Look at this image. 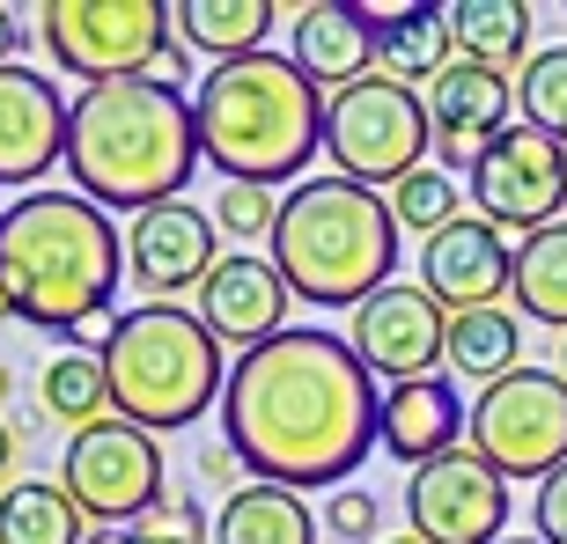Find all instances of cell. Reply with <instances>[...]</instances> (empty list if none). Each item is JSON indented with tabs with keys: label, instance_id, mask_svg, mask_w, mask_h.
Listing matches in <instances>:
<instances>
[{
	"label": "cell",
	"instance_id": "obj_1",
	"mask_svg": "<svg viewBox=\"0 0 567 544\" xmlns=\"http://www.w3.org/2000/svg\"><path fill=\"white\" fill-rule=\"evenodd\" d=\"M221 449L251 471V485L339 493L377 449V376L339 332L288 324L280 338L229 360Z\"/></svg>",
	"mask_w": 567,
	"mask_h": 544
},
{
	"label": "cell",
	"instance_id": "obj_2",
	"mask_svg": "<svg viewBox=\"0 0 567 544\" xmlns=\"http://www.w3.org/2000/svg\"><path fill=\"white\" fill-rule=\"evenodd\" d=\"M126 236L82 191H22L0 207V302L44 338L111 332Z\"/></svg>",
	"mask_w": 567,
	"mask_h": 544
},
{
	"label": "cell",
	"instance_id": "obj_3",
	"mask_svg": "<svg viewBox=\"0 0 567 544\" xmlns=\"http://www.w3.org/2000/svg\"><path fill=\"white\" fill-rule=\"evenodd\" d=\"M60 169L74 177L82 199L104 213H147L185 199L199 169V126L192 96L133 74V82H96L66 104V155Z\"/></svg>",
	"mask_w": 567,
	"mask_h": 544
},
{
	"label": "cell",
	"instance_id": "obj_4",
	"mask_svg": "<svg viewBox=\"0 0 567 544\" xmlns=\"http://www.w3.org/2000/svg\"><path fill=\"white\" fill-rule=\"evenodd\" d=\"M199 155L221 169V185H288L324 147V88L288 60V52H251V60L214 66L192 96Z\"/></svg>",
	"mask_w": 567,
	"mask_h": 544
},
{
	"label": "cell",
	"instance_id": "obj_5",
	"mask_svg": "<svg viewBox=\"0 0 567 544\" xmlns=\"http://www.w3.org/2000/svg\"><path fill=\"white\" fill-rule=\"evenodd\" d=\"M399 213L369 185L310 177L280 199L274 221V272L310 310H361L399 272Z\"/></svg>",
	"mask_w": 567,
	"mask_h": 544
},
{
	"label": "cell",
	"instance_id": "obj_6",
	"mask_svg": "<svg viewBox=\"0 0 567 544\" xmlns=\"http://www.w3.org/2000/svg\"><path fill=\"white\" fill-rule=\"evenodd\" d=\"M96 360L111 383V419H126L141 435L192 427L207 405H221V383H229L221 338L199 324V310H177V302L118 310L111 332L96 338Z\"/></svg>",
	"mask_w": 567,
	"mask_h": 544
},
{
	"label": "cell",
	"instance_id": "obj_7",
	"mask_svg": "<svg viewBox=\"0 0 567 544\" xmlns=\"http://www.w3.org/2000/svg\"><path fill=\"white\" fill-rule=\"evenodd\" d=\"M427 147H435V133H427L421 88L361 74L324 96V155L339 163L347 185H405L413 169H427Z\"/></svg>",
	"mask_w": 567,
	"mask_h": 544
},
{
	"label": "cell",
	"instance_id": "obj_8",
	"mask_svg": "<svg viewBox=\"0 0 567 544\" xmlns=\"http://www.w3.org/2000/svg\"><path fill=\"white\" fill-rule=\"evenodd\" d=\"M38 38L52 52V66L60 74H82L89 88L133 82V74H147L177 44L163 0H44Z\"/></svg>",
	"mask_w": 567,
	"mask_h": 544
},
{
	"label": "cell",
	"instance_id": "obj_9",
	"mask_svg": "<svg viewBox=\"0 0 567 544\" xmlns=\"http://www.w3.org/2000/svg\"><path fill=\"white\" fill-rule=\"evenodd\" d=\"M472 457H486L502 479H553L567 463V376L560 368H516L486 383L464 412Z\"/></svg>",
	"mask_w": 567,
	"mask_h": 544
},
{
	"label": "cell",
	"instance_id": "obj_10",
	"mask_svg": "<svg viewBox=\"0 0 567 544\" xmlns=\"http://www.w3.org/2000/svg\"><path fill=\"white\" fill-rule=\"evenodd\" d=\"M60 493L104 530H133L147 508L163 501V441L126 427V419H96L66 441L60 457Z\"/></svg>",
	"mask_w": 567,
	"mask_h": 544
},
{
	"label": "cell",
	"instance_id": "obj_11",
	"mask_svg": "<svg viewBox=\"0 0 567 544\" xmlns=\"http://www.w3.org/2000/svg\"><path fill=\"white\" fill-rule=\"evenodd\" d=\"M472 199H480V221H494V229H524V236L553 229L560 207H567V147L553 140V133L516 118V126L480 155Z\"/></svg>",
	"mask_w": 567,
	"mask_h": 544
},
{
	"label": "cell",
	"instance_id": "obj_12",
	"mask_svg": "<svg viewBox=\"0 0 567 544\" xmlns=\"http://www.w3.org/2000/svg\"><path fill=\"white\" fill-rule=\"evenodd\" d=\"M405 523L421 544H502L508 479L472 449H450L405 479Z\"/></svg>",
	"mask_w": 567,
	"mask_h": 544
},
{
	"label": "cell",
	"instance_id": "obj_13",
	"mask_svg": "<svg viewBox=\"0 0 567 544\" xmlns=\"http://www.w3.org/2000/svg\"><path fill=\"white\" fill-rule=\"evenodd\" d=\"M442 338H450V310H435V302H427L421 280H391V287L369 294V302L354 310V324H347L354 360L369 368V376H383V383H421V376H435Z\"/></svg>",
	"mask_w": 567,
	"mask_h": 544
},
{
	"label": "cell",
	"instance_id": "obj_14",
	"mask_svg": "<svg viewBox=\"0 0 567 544\" xmlns=\"http://www.w3.org/2000/svg\"><path fill=\"white\" fill-rule=\"evenodd\" d=\"M516 126V88L508 74H486V66L450 60L427 82V133H435V163H457L464 177L480 169V155L502 133Z\"/></svg>",
	"mask_w": 567,
	"mask_h": 544
},
{
	"label": "cell",
	"instance_id": "obj_15",
	"mask_svg": "<svg viewBox=\"0 0 567 544\" xmlns=\"http://www.w3.org/2000/svg\"><path fill=\"white\" fill-rule=\"evenodd\" d=\"M66 155V96L30 66H0V191H38Z\"/></svg>",
	"mask_w": 567,
	"mask_h": 544
},
{
	"label": "cell",
	"instance_id": "obj_16",
	"mask_svg": "<svg viewBox=\"0 0 567 544\" xmlns=\"http://www.w3.org/2000/svg\"><path fill=\"white\" fill-rule=\"evenodd\" d=\"M508 272H516V251L502 243L494 221H450L442 236L421 243V287L435 310L464 316V310H502Z\"/></svg>",
	"mask_w": 567,
	"mask_h": 544
},
{
	"label": "cell",
	"instance_id": "obj_17",
	"mask_svg": "<svg viewBox=\"0 0 567 544\" xmlns=\"http://www.w3.org/2000/svg\"><path fill=\"white\" fill-rule=\"evenodd\" d=\"M214 265H221V258H214V213H199L192 199H169V207L133 213V229H126V272L155 294V302L199 287Z\"/></svg>",
	"mask_w": 567,
	"mask_h": 544
},
{
	"label": "cell",
	"instance_id": "obj_18",
	"mask_svg": "<svg viewBox=\"0 0 567 544\" xmlns=\"http://www.w3.org/2000/svg\"><path fill=\"white\" fill-rule=\"evenodd\" d=\"M288 280L274 272V258H251V251H236V258H221V265L199 280V324H207L221 346H266V338H280L288 324Z\"/></svg>",
	"mask_w": 567,
	"mask_h": 544
},
{
	"label": "cell",
	"instance_id": "obj_19",
	"mask_svg": "<svg viewBox=\"0 0 567 544\" xmlns=\"http://www.w3.org/2000/svg\"><path fill=\"white\" fill-rule=\"evenodd\" d=\"M464 412H472V405L457 398V383H450V376L391 383V390L377 398V449L421 471V463H435V457H450V449H457Z\"/></svg>",
	"mask_w": 567,
	"mask_h": 544
},
{
	"label": "cell",
	"instance_id": "obj_20",
	"mask_svg": "<svg viewBox=\"0 0 567 544\" xmlns=\"http://www.w3.org/2000/svg\"><path fill=\"white\" fill-rule=\"evenodd\" d=\"M295 52L288 60L310 74L317 88H347L361 74H377V8H354V0H310L295 15Z\"/></svg>",
	"mask_w": 567,
	"mask_h": 544
},
{
	"label": "cell",
	"instance_id": "obj_21",
	"mask_svg": "<svg viewBox=\"0 0 567 544\" xmlns=\"http://www.w3.org/2000/svg\"><path fill=\"white\" fill-rule=\"evenodd\" d=\"M450 60H457V52H450V8H427V0H413V8H377V74L383 82L421 88V82H435Z\"/></svg>",
	"mask_w": 567,
	"mask_h": 544
},
{
	"label": "cell",
	"instance_id": "obj_22",
	"mask_svg": "<svg viewBox=\"0 0 567 544\" xmlns=\"http://www.w3.org/2000/svg\"><path fill=\"white\" fill-rule=\"evenodd\" d=\"M169 30L185 52H214V60H251L266 52V30H274V0H177L169 8Z\"/></svg>",
	"mask_w": 567,
	"mask_h": 544
},
{
	"label": "cell",
	"instance_id": "obj_23",
	"mask_svg": "<svg viewBox=\"0 0 567 544\" xmlns=\"http://www.w3.org/2000/svg\"><path fill=\"white\" fill-rule=\"evenodd\" d=\"M450 52L464 66L508 74L516 60H530V0H457L450 8Z\"/></svg>",
	"mask_w": 567,
	"mask_h": 544
},
{
	"label": "cell",
	"instance_id": "obj_24",
	"mask_svg": "<svg viewBox=\"0 0 567 544\" xmlns=\"http://www.w3.org/2000/svg\"><path fill=\"white\" fill-rule=\"evenodd\" d=\"M214 544H317V515L288 485H236L214 515Z\"/></svg>",
	"mask_w": 567,
	"mask_h": 544
},
{
	"label": "cell",
	"instance_id": "obj_25",
	"mask_svg": "<svg viewBox=\"0 0 567 544\" xmlns=\"http://www.w3.org/2000/svg\"><path fill=\"white\" fill-rule=\"evenodd\" d=\"M442 360H450V376L464 383H502L524 368V316L516 310H464L450 316V338H442Z\"/></svg>",
	"mask_w": 567,
	"mask_h": 544
},
{
	"label": "cell",
	"instance_id": "obj_26",
	"mask_svg": "<svg viewBox=\"0 0 567 544\" xmlns=\"http://www.w3.org/2000/svg\"><path fill=\"white\" fill-rule=\"evenodd\" d=\"M508 294H516V310H524L530 324L567 332V221H553V229H538V236L516 243Z\"/></svg>",
	"mask_w": 567,
	"mask_h": 544
},
{
	"label": "cell",
	"instance_id": "obj_27",
	"mask_svg": "<svg viewBox=\"0 0 567 544\" xmlns=\"http://www.w3.org/2000/svg\"><path fill=\"white\" fill-rule=\"evenodd\" d=\"M38 405L60 427H96V419H111V383H104V360L82 354V346H66V354L44 360V376H38Z\"/></svg>",
	"mask_w": 567,
	"mask_h": 544
},
{
	"label": "cell",
	"instance_id": "obj_28",
	"mask_svg": "<svg viewBox=\"0 0 567 544\" xmlns=\"http://www.w3.org/2000/svg\"><path fill=\"white\" fill-rule=\"evenodd\" d=\"M82 523L89 515L44 479H22L0 493V544H82Z\"/></svg>",
	"mask_w": 567,
	"mask_h": 544
},
{
	"label": "cell",
	"instance_id": "obj_29",
	"mask_svg": "<svg viewBox=\"0 0 567 544\" xmlns=\"http://www.w3.org/2000/svg\"><path fill=\"white\" fill-rule=\"evenodd\" d=\"M516 111H524V126L553 133L567 147V44H546V52H530L524 74H516Z\"/></svg>",
	"mask_w": 567,
	"mask_h": 544
},
{
	"label": "cell",
	"instance_id": "obj_30",
	"mask_svg": "<svg viewBox=\"0 0 567 544\" xmlns=\"http://www.w3.org/2000/svg\"><path fill=\"white\" fill-rule=\"evenodd\" d=\"M391 213H399V229H421V236H442L457 221V177L450 169H413L405 185H391Z\"/></svg>",
	"mask_w": 567,
	"mask_h": 544
},
{
	"label": "cell",
	"instance_id": "obj_31",
	"mask_svg": "<svg viewBox=\"0 0 567 544\" xmlns=\"http://www.w3.org/2000/svg\"><path fill=\"white\" fill-rule=\"evenodd\" d=\"M207 213H214V229H229V236H274L280 199L266 185H221Z\"/></svg>",
	"mask_w": 567,
	"mask_h": 544
},
{
	"label": "cell",
	"instance_id": "obj_32",
	"mask_svg": "<svg viewBox=\"0 0 567 544\" xmlns=\"http://www.w3.org/2000/svg\"><path fill=\"white\" fill-rule=\"evenodd\" d=\"M377 523H383V501L369 485H339L332 501H324V530H332L339 544H383Z\"/></svg>",
	"mask_w": 567,
	"mask_h": 544
},
{
	"label": "cell",
	"instance_id": "obj_33",
	"mask_svg": "<svg viewBox=\"0 0 567 544\" xmlns=\"http://www.w3.org/2000/svg\"><path fill=\"white\" fill-rule=\"evenodd\" d=\"M133 537H199V501H192V493H163V501L133 523Z\"/></svg>",
	"mask_w": 567,
	"mask_h": 544
},
{
	"label": "cell",
	"instance_id": "obj_34",
	"mask_svg": "<svg viewBox=\"0 0 567 544\" xmlns=\"http://www.w3.org/2000/svg\"><path fill=\"white\" fill-rule=\"evenodd\" d=\"M530 523H538V544H567V463L553 471V479H538Z\"/></svg>",
	"mask_w": 567,
	"mask_h": 544
},
{
	"label": "cell",
	"instance_id": "obj_35",
	"mask_svg": "<svg viewBox=\"0 0 567 544\" xmlns=\"http://www.w3.org/2000/svg\"><path fill=\"white\" fill-rule=\"evenodd\" d=\"M16 52H22V15L0 0V66H16Z\"/></svg>",
	"mask_w": 567,
	"mask_h": 544
},
{
	"label": "cell",
	"instance_id": "obj_36",
	"mask_svg": "<svg viewBox=\"0 0 567 544\" xmlns=\"http://www.w3.org/2000/svg\"><path fill=\"white\" fill-rule=\"evenodd\" d=\"M199 471H207V479H221V485L236 493V471H244V463H236L229 449H207V457H199Z\"/></svg>",
	"mask_w": 567,
	"mask_h": 544
},
{
	"label": "cell",
	"instance_id": "obj_37",
	"mask_svg": "<svg viewBox=\"0 0 567 544\" xmlns=\"http://www.w3.org/2000/svg\"><path fill=\"white\" fill-rule=\"evenodd\" d=\"M16 449H22V441H16V427H8V419H0V479H8V471H16Z\"/></svg>",
	"mask_w": 567,
	"mask_h": 544
},
{
	"label": "cell",
	"instance_id": "obj_38",
	"mask_svg": "<svg viewBox=\"0 0 567 544\" xmlns=\"http://www.w3.org/2000/svg\"><path fill=\"white\" fill-rule=\"evenodd\" d=\"M82 544H141V537H133V530H89Z\"/></svg>",
	"mask_w": 567,
	"mask_h": 544
},
{
	"label": "cell",
	"instance_id": "obj_39",
	"mask_svg": "<svg viewBox=\"0 0 567 544\" xmlns=\"http://www.w3.org/2000/svg\"><path fill=\"white\" fill-rule=\"evenodd\" d=\"M141 544H199V537H141Z\"/></svg>",
	"mask_w": 567,
	"mask_h": 544
},
{
	"label": "cell",
	"instance_id": "obj_40",
	"mask_svg": "<svg viewBox=\"0 0 567 544\" xmlns=\"http://www.w3.org/2000/svg\"><path fill=\"white\" fill-rule=\"evenodd\" d=\"M8 390H16V376H8V368H0V398H8Z\"/></svg>",
	"mask_w": 567,
	"mask_h": 544
},
{
	"label": "cell",
	"instance_id": "obj_41",
	"mask_svg": "<svg viewBox=\"0 0 567 544\" xmlns=\"http://www.w3.org/2000/svg\"><path fill=\"white\" fill-rule=\"evenodd\" d=\"M383 544H421V537H383Z\"/></svg>",
	"mask_w": 567,
	"mask_h": 544
},
{
	"label": "cell",
	"instance_id": "obj_42",
	"mask_svg": "<svg viewBox=\"0 0 567 544\" xmlns=\"http://www.w3.org/2000/svg\"><path fill=\"white\" fill-rule=\"evenodd\" d=\"M560 376H567V338H560Z\"/></svg>",
	"mask_w": 567,
	"mask_h": 544
},
{
	"label": "cell",
	"instance_id": "obj_43",
	"mask_svg": "<svg viewBox=\"0 0 567 544\" xmlns=\"http://www.w3.org/2000/svg\"><path fill=\"white\" fill-rule=\"evenodd\" d=\"M502 544H538V537H502Z\"/></svg>",
	"mask_w": 567,
	"mask_h": 544
}]
</instances>
